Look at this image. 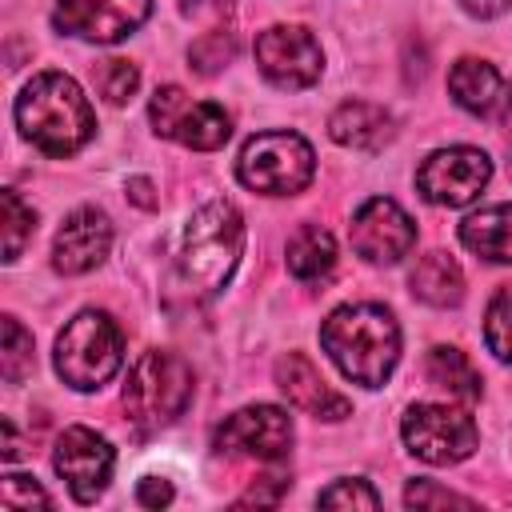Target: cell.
I'll use <instances>...</instances> for the list:
<instances>
[{
    "label": "cell",
    "mask_w": 512,
    "mask_h": 512,
    "mask_svg": "<svg viewBox=\"0 0 512 512\" xmlns=\"http://www.w3.org/2000/svg\"><path fill=\"white\" fill-rule=\"evenodd\" d=\"M276 384L288 396V404H296L300 412L316 416V420H344L352 416V404L320 376V368L304 356V352H288L276 364Z\"/></svg>",
    "instance_id": "16"
},
{
    "label": "cell",
    "mask_w": 512,
    "mask_h": 512,
    "mask_svg": "<svg viewBox=\"0 0 512 512\" xmlns=\"http://www.w3.org/2000/svg\"><path fill=\"white\" fill-rule=\"evenodd\" d=\"M0 212H4V220H0L4 224V260H16L36 232V212L12 188L0 192Z\"/></svg>",
    "instance_id": "24"
},
{
    "label": "cell",
    "mask_w": 512,
    "mask_h": 512,
    "mask_svg": "<svg viewBox=\"0 0 512 512\" xmlns=\"http://www.w3.org/2000/svg\"><path fill=\"white\" fill-rule=\"evenodd\" d=\"M428 380L436 388H444L452 400H464V404L480 400V376L460 348H432L428 352Z\"/></svg>",
    "instance_id": "22"
},
{
    "label": "cell",
    "mask_w": 512,
    "mask_h": 512,
    "mask_svg": "<svg viewBox=\"0 0 512 512\" xmlns=\"http://www.w3.org/2000/svg\"><path fill=\"white\" fill-rule=\"evenodd\" d=\"M192 400V368L176 352H144L124 384V412L140 432L168 428Z\"/></svg>",
    "instance_id": "5"
},
{
    "label": "cell",
    "mask_w": 512,
    "mask_h": 512,
    "mask_svg": "<svg viewBox=\"0 0 512 512\" xmlns=\"http://www.w3.org/2000/svg\"><path fill=\"white\" fill-rule=\"evenodd\" d=\"M404 504H408V508H448V504L472 508V500H468V496H460V492H448V488H436L432 480H416V484H408V492H404Z\"/></svg>",
    "instance_id": "29"
},
{
    "label": "cell",
    "mask_w": 512,
    "mask_h": 512,
    "mask_svg": "<svg viewBox=\"0 0 512 512\" xmlns=\"http://www.w3.org/2000/svg\"><path fill=\"white\" fill-rule=\"evenodd\" d=\"M448 92L464 112L480 120H504L512 112V84L488 60H476V56H464L452 64Z\"/></svg>",
    "instance_id": "17"
},
{
    "label": "cell",
    "mask_w": 512,
    "mask_h": 512,
    "mask_svg": "<svg viewBox=\"0 0 512 512\" xmlns=\"http://www.w3.org/2000/svg\"><path fill=\"white\" fill-rule=\"evenodd\" d=\"M488 180H492V160L480 148H464V144L432 152L416 172L420 196L432 204H444V208L472 204Z\"/></svg>",
    "instance_id": "9"
},
{
    "label": "cell",
    "mask_w": 512,
    "mask_h": 512,
    "mask_svg": "<svg viewBox=\"0 0 512 512\" xmlns=\"http://www.w3.org/2000/svg\"><path fill=\"white\" fill-rule=\"evenodd\" d=\"M404 444L424 464H460L476 452L480 432L468 412L448 404H416L404 416Z\"/></svg>",
    "instance_id": "8"
},
{
    "label": "cell",
    "mask_w": 512,
    "mask_h": 512,
    "mask_svg": "<svg viewBox=\"0 0 512 512\" xmlns=\"http://www.w3.org/2000/svg\"><path fill=\"white\" fill-rule=\"evenodd\" d=\"M136 500L144 508H164V504H172V484L164 476H144L136 488Z\"/></svg>",
    "instance_id": "31"
},
{
    "label": "cell",
    "mask_w": 512,
    "mask_h": 512,
    "mask_svg": "<svg viewBox=\"0 0 512 512\" xmlns=\"http://www.w3.org/2000/svg\"><path fill=\"white\" fill-rule=\"evenodd\" d=\"M112 248V224L104 212L96 208H76L60 232H56V244H52V268L64 272V276H80V272H92Z\"/></svg>",
    "instance_id": "15"
},
{
    "label": "cell",
    "mask_w": 512,
    "mask_h": 512,
    "mask_svg": "<svg viewBox=\"0 0 512 512\" xmlns=\"http://www.w3.org/2000/svg\"><path fill=\"white\" fill-rule=\"evenodd\" d=\"M328 136L344 148H380L392 140V116L380 104L368 100H344L332 116H328Z\"/></svg>",
    "instance_id": "18"
},
{
    "label": "cell",
    "mask_w": 512,
    "mask_h": 512,
    "mask_svg": "<svg viewBox=\"0 0 512 512\" xmlns=\"http://www.w3.org/2000/svg\"><path fill=\"white\" fill-rule=\"evenodd\" d=\"M320 344L332 356V364L364 388H380L400 360V328L392 312L380 304L336 308L320 328Z\"/></svg>",
    "instance_id": "2"
},
{
    "label": "cell",
    "mask_w": 512,
    "mask_h": 512,
    "mask_svg": "<svg viewBox=\"0 0 512 512\" xmlns=\"http://www.w3.org/2000/svg\"><path fill=\"white\" fill-rule=\"evenodd\" d=\"M52 464L56 472L64 476L68 492L80 500V504H92L108 480H112V464H116V452L112 444L92 432V428H64L60 440H56V452H52Z\"/></svg>",
    "instance_id": "12"
},
{
    "label": "cell",
    "mask_w": 512,
    "mask_h": 512,
    "mask_svg": "<svg viewBox=\"0 0 512 512\" xmlns=\"http://www.w3.org/2000/svg\"><path fill=\"white\" fill-rule=\"evenodd\" d=\"M244 248V220L228 200H208L204 208L192 212L188 228H184V244H180V260H176V276L180 288L192 300H208L216 296Z\"/></svg>",
    "instance_id": "3"
},
{
    "label": "cell",
    "mask_w": 512,
    "mask_h": 512,
    "mask_svg": "<svg viewBox=\"0 0 512 512\" xmlns=\"http://www.w3.org/2000/svg\"><path fill=\"white\" fill-rule=\"evenodd\" d=\"M212 444L224 456H252V460L272 464V460L288 456V448H292V416L276 404L240 408L216 428Z\"/></svg>",
    "instance_id": "10"
},
{
    "label": "cell",
    "mask_w": 512,
    "mask_h": 512,
    "mask_svg": "<svg viewBox=\"0 0 512 512\" xmlns=\"http://www.w3.org/2000/svg\"><path fill=\"white\" fill-rule=\"evenodd\" d=\"M484 344L496 360L512 364V284H500L484 312Z\"/></svg>",
    "instance_id": "23"
},
{
    "label": "cell",
    "mask_w": 512,
    "mask_h": 512,
    "mask_svg": "<svg viewBox=\"0 0 512 512\" xmlns=\"http://www.w3.org/2000/svg\"><path fill=\"white\" fill-rule=\"evenodd\" d=\"M460 244L492 264H512V204H492L460 224Z\"/></svg>",
    "instance_id": "19"
},
{
    "label": "cell",
    "mask_w": 512,
    "mask_h": 512,
    "mask_svg": "<svg viewBox=\"0 0 512 512\" xmlns=\"http://www.w3.org/2000/svg\"><path fill=\"white\" fill-rule=\"evenodd\" d=\"M148 116H152V128L160 136H168V140H176L184 148H196V152H212V148H220L232 136V116L220 104L192 100L176 84L156 88Z\"/></svg>",
    "instance_id": "7"
},
{
    "label": "cell",
    "mask_w": 512,
    "mask_h": 512,
    "mask_svg": "<svg viewBox=\"0 0 512 512\" xmlns=\"http://www.w3.org/2000/svg\"><path fill=\"white\" fill-rule=\"evenodd\" d=\"M256 64L260 72L276 84V88H308L320 80V44L308 28L300 24H276V28H264L256 36Z\"/></svg>",
    "instance_id": "11"
},
{
    "label": "cell",
    "mask_w": 512,
    "mask_h": 512,
    "mask_svg": "<svg viewBox=\"0 0 512 512\" xmlns=\"http://www.w3.org/2000/svg\"><path fill=\"white\" fill-rule=\"evenodd\" d=\"M92 80H96V88H100V96H104L108 104H128V100L136 96V88H140L136 64H132V60H120V56L100 60V64L92 68Z\"/></svg>",
    "instance_id": "25"
},
{
    "label": "cell",
    "mask_w": 512,
    "mask_h": 512,
    "mask_svg": "<svg viewBox=\"0 0 512 512\" xmlns=\"http://www.w3.org/2000/svg\"><path fill=\"white\" fill-rule=\"evenodd\" d=\"M0 500H4V508H32V504H52L48 500V492L32 480V476H4V484H0Z\"/></svg>",
    "instance_id": "30"
},
{
    "label": "cell",
    "mask_w": 512,
    "mask_h": 512,
    "mask_svg": "<svg viewBox=\"0 0 512 512\" xmlns=\"http://www.w3.org/2000/svg\"><path fill=\"white\" fill-rule=\"evenodd\" d=\"M120 356H124L120 328L108 312H96V308L76 312L56 336V372L76 392H92L108 384L120 368Z\"/></svg>",
    "instance_id": "4"
},
{
    "label": "cell",
    "mask_w": 512,
    "mask_h": 512,
    "mask_svg": "<svg viewBox=\"0 0 512 512\" xmlns=\"http://www.w3.org/2000/svg\"><path fill=\"white\" fill-rule=\"evenodd\" d=\"M332 268H336V244H332L328 228L304 224L288 240V272L296 280H324Z\"/></svg>",
    "instance_id": "21"
},
{
    "label": "cell",
    "mask_w": 512,
    "mask_h": 512,
    "mask_svg": "<svg viewBox=\"0 0 512 512\" xmlns=\"http://www.w3.org/2000/svg\"><path fill=\"white\" fill-rule=\"evenodd\" d=\"M316 172V156L296 132H260L240 148L236 176L244 188L264 196H296L308 188Z\"/></svg>",
    "instance_id": "6"
},
{
    "label": "cell",
    "mask_w": 512,
    "mask_h": 512,
    "mask_svg": "<svg viewBox=\"0 0 512 512\" xmlns=\"http://www.w3.org/2000/svg\"><path fill=\"white\" fill-rule=\"evenodd\" d=\"M412 296L432 308H452L464 296V272L448 252H424L408 276Z\"/></svg>",
    "instance_id": "20"
},
{
    "label": "cell",
    "mask_w": 512,
    "mask_h": 512,
    "mask_svg": "<svg viewBox=\"0 0 512 512\" xmlns=\"http://www.w3.org/2000/svg\"><path fill=\"white\" fill-rule=\"evenodd\" d=\"M128 188H132V200H136V204H144V208H152V204H156V200L148 196V192H152V184H148V180H132Z\"/></svg>",
    "instance_id": "33"
},
{
    "label": "cell",
    "mask_w": 512,
    "mask_h": 512,
    "mask_svg": "<svg viewBox=\"0 0 512 512\" xmlns=\"http://www.w3.org/2000/svg\"><path fill=\"white\" fill-rule=\"evenodd\" d=\"M16 124L44 156H72L96 132L88 96L64 72H40L24 84L16 96Z\"/></svg>",
    "instance_id": "1"
},
{
    "label": "cell",
    "mask_w": 512,
    "mask_h": 512,
    "mask_svg": "<svg viewBox=\"0 0 512 512\" xmlns=\"http://www.w3.org/2000/svg\"><path fill=\"white\" fill-rule=\"evenodd\" d=\"M348 240L352 248L368 260V264H396L400 256L412 252L416 244V224L408 220V212L388 200V196H372L368 204H360V212L348 224Z\"/></svg>",
    "instance_id": "13"
},
{
    "label": "cell",
    "mask_w": 512,
    "mask_h": 512,
    "mask_svg": "<svg viewBox=\"0 0 512 512\" xmlns=\"http://www.w3.org/2000/svg\"><path fill=\"white\" fill-rule=\"evenodd\" d=\"M508 4H512V0H460V8H464V12H472V16H480V20L500 16Z\"/></svg>",
    "instance_id": "32"
},
{
    "label": "cell",
    "mask_w": 512,
    "mask_h": 512,
    "mask_svg": "<svg viewBox=\"0 0 512 512\" xmlns=\"http://www.w3.org/2000/svg\"><path fill=\"white\" fill-rule=\"evenodd\" d=\"M152 12V0H56V28L96 40V44H116L132 36Z\"/></svg>",
    "instance_id": "14"
},
{
    "label": "cell",
    "mask_w": 512,
    "mask_h": 512,
    "mask_svg": "<svg viewBox=\"0 0 512 512\" xmlns=\"http://www.w3.org/2000/svg\"><path fill=\"white\" fill-rule=\"evenodd\" d=\"M4 384H20L32 372V336L16 316H4V352H0Z\"/></svg>",
    "instance_id": "26"
},
{
    "label": "cell",
    "mask_w": 512,
    "mask_h": 512,
    "mask_svg": "<svg viewBox=\"0 0 512 512\" xmlns=\"http://www.w3.org/2000/svg\"><path fill=\"white\" fill-rule=\"evenodd\" d=\"M232 52H236V40H232V32L216 28V32H208V36H200V40L192 44L188 60H192V68H196L200 76H212V72H220V68L232 60Z\"/></svg>",
    "instance_id": "27"
},
{
    "label": "cell",
    "mask_w": 512,
    "mask_h": 512,
    "mask_svg": "<svg viewBox=\"0 0 512 512\" xmlns=\"http://www.w3.org/2000/svg\"><path fill=\"white\" fill-rule=\"evenodd\" d=\"M320 508H380V496L364 480H336L316 496Z\"/></svg>",
    "instance_id": "28"
}]
</instances>
